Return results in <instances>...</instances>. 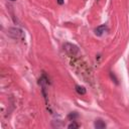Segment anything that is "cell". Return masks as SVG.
<instances>
[{
	"label": "cell",
	"mask_w": 129,
	"mask_h": 129,
	"mask_svg": "<svg viewBox=\"0 0 129 129\" xmlns=\"http://www.w3.org/2000/svg\"><path fill=\"white\" fill-rule=\"evenodd\" d=\"M8 35L14 39H22L24 37V33L20 28L11 27L8 29Z\"/></svg>",
	"instance_id": "obj_1"
},
{
	"label": "cell",
	"mask_w": 129,
	"mask_h": 129,
	"mask_svg": "<svg viewBox=\"0 0 129 129\" xmlns=\"http://www.w3.org/2000/svg\"><path fill=\"white\" fill-rule=\"evenodd\" d=\"M63 48H64L66 52H67L69 55H71V56H75L76 54L79 53V48H78V46L75 45V44H73V43L66 42V43L63 44Z\"/></svg>",
	"instance_id": "obj_2"
},
{
	"label": "cell",
	"mask_w": 129,
	"mask_h": 129,
	"mask_svg": "<svg viewBox=\"0 0 129 129\" xmlns=\"http://www.w3.org/2000/svg\"><path fill=\"white\" fill-rule=\"evenodd\" d=\"M106 30H107V26H106L105 24H102V25L96 27L95 30H94V32H95V34H96L97 36H101V35H103V33H104Z\"/></svg>",
	"instance_id": "obj_3"
},
{
	"label": "cell",
	"mask_w": 129,
	"mask_h": 129,
	"mask_svg": "<svg viewBox=\"0 0 129 129\" xmlns=\"http://www.w3.org/2000/svg\"><path fill=\"white\" fill-rule=\"evenodd\" d=\"M94 126L97 129H103V128H106V123L102 120H96L94 123Z\"/></svg>",
	"instance_id": "obj_4"
},
{
	"label": "cell",
	"mask_w": 129,
	"mask_h": 129,
	"mask_svg": "<svg viewBox=\"0 0 129 129\" xmlns=\"http://www.w3.org/2000/svg\"><path fill=\"white\" fill-rule=\"evenodd\" d=\"M76 91L80 95H85L86 92H87L86 89H85V87H83V86H76Z\"/></svg>",
	"instance_id": "obj_5"
},
{
	"label": "cell",
	"mask_w": 129,
	"mask_h": 129,
	"mask_svg": "<svg viewBox=\"0 0 129 129\" xmlns=\"http://www.w3.org/2000/svg\"><path fill=\"white\" fill-rule=\"evenodd\" d=\"M68 128H69V129H77V128H79V124H77L75 121H73V122L68 126Z\"/></svg>",
	"instance_id": "obj_6"
},
{
	"label": "cell",
	"mask_w": 129,
	"mask_h": 129,
	"mask_svg": "<svg viewBox=\"0 0 129 129\" xmlns=\"http://www.w3.org/2000/svg\"><path fill=\"white\" fill-rule=\"evenodd\" d=\"M76 117H78V114H77L76 112H74V113H71V114L69 115V118H70V119H72V118H73V121H74V119H75Z\"/></svg>",
	"instance_id": "obj_7"
},
{
	"label": "cell",
	"mask_w": 129,
	"mask_h": 129,
	"mask_svg": "<svg viewBox=\"0 0 129 129\" xmlns=\"http://www.w3.org/2000/svg\"><path fill=\"white\" fill-rule=\"evenodd\" d=\"M57 3H58L59 5H62V4H63V0H57Z\"/></svg>",
	"instance_id": "obj_8"
},
{
	"label": "cell",
	"mask_w": 129,
	"mask_h": 129,
	"mask_svg": "<svg viewBox=\"0 0 129 129\" xmlns=\"http://www.w3.org/2000/svg\"><path fill=\"white\" fill-rule=\"evenodd\" d=\"M9 1H16V0H9Z\"/></svg>",
	"instance_id": "obj_9"
}]
</instances>
